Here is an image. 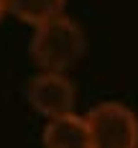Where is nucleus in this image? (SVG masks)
Wrapping results in <instances>:
<instances>
[{
  "label": "nucleus",
  "mask_w": 138,
  "mask_h": 148,
  "mask_svg": "<svg viewBox=\"0 0 138 148\" xmlns=\"http://www.w3.org/2000/svg\"><path fill=\"white\" fill-rule=\"evenodd\" d=\"M87 51V36L79 28V23L59 15L54 21H46L36 26L31 36V59L44 72L64 74L72 69Z\"/></svg>",
  "instance_id": "nucleus-1"
},
{
  "label": "nucleus",
  "mask_w": 138,
  "mask_h": 148,
  "mask_svg": "<svg viewBox=\"0 0 138 148\" xmlns=\"http://www.w3.org/2000/svg\"><path fill=\"white\" fill-rule=\"evenodd\" d=\"M95 148H138V118L123 102H100L87 112Z\"/></svg>",
  "instance_id": "nucleus-2"
},
{
  "label": "nucleus",
  "mask_w": 138,
  "mask_h": 148,
  "mask_svg": "<svg viewBox=\"0 0 138 148\" xmlns=\"http://www.w3.org/2000/svg\"><path fill=\"white\" fill-rule=\"evenodd\" d=\"M26 100L38 115H44L46 120H56L74 112L77 89L67 74L38 72L26 84Z\"/></svg>",
  "instance_id": "nucleus-3"
},
{
  "label": "nucleus",
  "mask_w": 138,
  "mask_h": 148,
  "mask_svg": "<svg viewBox=\"0 0 138 148\" xmlns=\"http://www.w3.org/2000/svg\"><path fill=\"white\" fill-rule=\"evenodd\" d=\"M41 140H44V148H95L87 120L74 112L49 120Z\"/></svg>",
  "instance_id": "nucleus-4"
},
{
  "label": "nucleus",
  "mask_w": 138,
  "mask_h": 148,
  "mask_svg": "<svg viewBox=\"0 0 138 148\" xmlns=\"http://www.w3.org/2000/svg\"><path fill=\"white\" fill-rule=\"evenodd\" d=\"M64 5L67 0H5V13H13L23 23L41 26L64 15Z\"/></svg>",
  "instance_id": "nucleus-5"
},
{
  "label": "nucleus",
  "mask_w": 138,
  "mask_h": 148,
  "mask_svg": "<svg viewBox=\"0 0 138 148\" xmlns=\"http://www.w3.org/2000/svg\"><path fill=\"white\" fill-rule=\"evenodd\" d=\"M5 15V0H0V18Z\"/></svg>",
  "instance_id": "nucleus-6"
}]
</instances>
